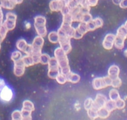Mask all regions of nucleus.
Listing matches in <instances>:
<instances>
[{
  "instance_id": "obj_1",
  "label": "nucleus",
  "mask_w": 127,
  "mask_h": 120,
  "mask_svg": "<svg viewBox=\"0 0 127 120\" xmlns=\"http://www.w3.org/2000/svg\"><path fill=\"white\" fill-rule=\"evenodd\" d=\"M54 56L56 58L58 62L61 73L65 75L70 73L71 71L69 66V59H68L67 55L64 52V51L59 46L54 50Z\"/></svg>"
},
{
  "instance_id": "obj_2",
  "label": "nucleus",
  "mask_w": 127,
  "mask_h": 120,
  "mask_svg": "<svg viewBox=\"0 0 127 120\" xmlns=\"http://www.w3.org/2000/svg\"><path fill=\"white\" fill-rule=\"evenodd\" d=\"M57 33L59 35V44L60 45V47L67 55L72 50L71 42H70L71 38L67 36L60 29L57 30Z\"/></svg>"
},
{
  "instance_id": "obj_3",
  "label": "nucleus",
  "mask_w": 127,
  "mask_h": 120,
  "mask_svg": "<svg viewBox=\"0 0 127 120\" xmlns=\"http://www.w3.org/2000/svg\"><path fill=\"white\" fill-rule=\"evenodd\" d=\"M112 79L109 76L98 77L95 78L92 81V86L95 90H100L104 89L107 87L110 86L112 85Z\"/></svg>"
},
{
  "instance_id": "obj_4",
  "label": "nucleus",
  "mask_w": 127,
  "mask_h": 120,
  "mask_svg": "<svg viewBox=\"0 0 127 120\" xmlns=\"http://www.w3.org/2000/svg\"><path fill=\"white\" fill-rule=\"evenodd\" d=\"M48 76L51 79H56L59 74L61 73L59 66L56 58L51 57L48 63Z\"/></svg>"
},
{
  "instance_id": "obj_5",
  "label": "nucleus",
  "mask_w": 127,
  "mask_h": 120,
  "mask_svg": "<svg viewBox=\"0 0 127 120\" xmlns=\"http://www.w3.org/2000/svg\"><path fill=\"white\" fill-rule=\"evenodd\" d=\"M44 40L43 37L40 36H36L31 44L32 48L31 55H41L42 54V48L44 46Z\"/></svg>"
},
{
  "instance_id": "obj_6",
  "label": "nucleus",
  "mask_w": 127,
  "mask_h": 120,
  "mask_svg": "<svg viewBox=\"0 0 127 120\" xmlns=\"http://www.w3.org/2000/svg\"><path fill=\"white\" fill-rule=\"evenodd\" d=\"M14 97V93L13 89L6 85L3 89L0 91V101L3 103H9L12 101Z\"/></svg>"
},
{
  "instance_id": "obj_7",
  "label": "nucleus",
  "mask_w": 127,
  "mask_h": 120,
  "mask_svg": "<svg viewBox=\"0 0 127 120\" xmlns=\"http://www.w3.org/2000/svg\"><path fill=\"white\" fill-rule=\"evenodd\" d=\"M89 32L87 23L84 22H80L77 28H75V31L73 38L75 40H80L82 38L84 35Z\"/></svg>"
},
{
  "instance_id": "obj_8",
  "label": "nucleus",
  "mask_w": 127,
  "mask_h": 120,
  "mask_svg": "<svg viewBox=\"0 0 127 120\" xmlns=\"http://www.w3.org/2000/svg\"><path fill=\"white\" fill-rule=\"evenodd\" d=\"M116 35L113 33L107 34L103 39L102 45L103 48L106 50H111L114 46V42L115 40Z\"/></svg>"
},
{
  "instance_id": "obj_9",
  "label": "nucleus",
  "mask_w": 127,
  "mask_h": 120,
  "mask_svg": "<svg viewBox=\"0 0 127 120\" xmlns=\"http://www.w3.org/2000/svg\"><path fill=\"white\" fill-rule=\"evenodd\" d=\"M26 66L23 63V60H20L19 61L14 63V68H13V73L16 76L21 77L24 75L25 72Z\"/></svg>"
},
{
  "instance_id": "obj_10",
  "label": "nucleus",
  "mask_w": 127,
  "mask_h": 120,
  "mask_svg": "<svg viewBox=\"0 0 127 120\" xmlns=\"http://www.w3.org/2000/svg\"><path fill=\"white\" fill-rule=\"evenodd\" d=\"M107 100H108V99L105 95L100 93L97 94L95 100H94V104H93L92 107L98 110L100 108L105 106V105Z\"/></svg>"
},
{
  "instance_id": "obj_11",
  "label": "nucleus",
  "mask_w": 127,
  "mask_h": 120,
  "mask_svg": "<svg viewBox=\"0 0 127 120\" xmlns=\"http://www.w3.org/2000/svg\"><path fill=\"white\" fill-rule=\"evenodd\" d=\"M65 4L63 0H52L49 3V9L52 12H61Z\"/></svg>"
},
{
  "instance_id": "obj_12",
  "label": "nucleus",
  "mask_w": 127,
  "mask_h": 120,
  "mask_svg": "<svg viewBox=\"0 0 127 120\" xmlns=\"http://www.w3.org/2000/svg\"><path fill=\"white\" fill-rule=\"evenodd\" d=\"M35 29L38 36L44 38L47 35V30L46 28V24H39V23H34Z\"/></svg>"
},
{
  "instance_id": "obj_13",
  "label": "nucleus",
  "mask_w": 127,
  "mask_h": 120,
  "mask_svg": "<svg viewBox=\"0 0 127 120\" xmlns=\"http://www.w3.org/2000/svg\"><path fill=\"white\" fill-rule=\"evenodd\" d=\"M120 68L117 65L113 64L110 66L108 70V76H109L112 79L119 77Z\"/></svg>"
},
{
  "instance_id": "obj_14",
  "label": "nucleus",
  "mask_w": 127,
  "mask_h": 120,
  "mask_svg": "<svg viewBox=\"0 0 127 120\" xmlns=\"http://www.w3.org/2000/svg\"><path fill=\"white\" fill-rule=\"evenodd\" d=\"M16 4L12 0H0V6L8 10H13Z\"/></svg>"
},
{
  "instance_id": "obj_15",
  "label": "nucleus",
  "mask_w": 127,
  "mask_h": 120,
  "mask_svg": "<svg viewBox=\"0 0 127 120\" xmlns=\"http://www.w3.org/2000/svg\"><path fill=\"white\" fill-rule=\"evenodd\" d=\"M65 76H66L67 81L70 82V83H74V84L79 83L80 80V75H79V74H77V73H73V72L72 71H70V73L67 74Z\"/></svg>"
},
{
  "instance_id": "obj_16",
  "label": "nucleus",
  "mask_w": 127,
  "mask_h": 120,
  "mask_svg": "<svg viewBox=\"0 0 127 120\" xmlns=\"http://www.w3.org/2000/svg\"><path fill=\"white\" fill-rule=\"evenodd\" d=\"M3 25L6 27L8 31H12L15 28L16 25V19H12L6 18L5 20L3 21Z\"/></svg>"
},
{
  "instance_id": "obj_17",
  "label": "nucleus",
  "mask_w": 127,
  "mask_h": 120,
  "mask_svg": "<svg viewBox=\"0 0 127 120\" xmlns=\"http://www.w3.org/2000/svg\"><path fill=\"white\" fill-rule=\"evenodd\" d=\"M22 60H23V63H24L26 68V67L32 66H33L35 64L33 57H32V55H24V56H23Z\"/></svg>"
},
{
  "instance_id": "obj_18",
  "label": "nucleus",
  "mask_w": 127,
  "mask_h": 120,
  "mask_svg": "<svg viewBox=\"0 0 127 120\" xmlns=\"http://www.w3.org/2000/svg\"><path fill=\"white\" fill-rule=\"evenodd\" d=\"M28 46V43L24 39H20V40H18L16 44V48L18 49V50L23 53L25 51Z\"/></svg>"
},
{
  "instance_id": "obj_19",
  "label": "nucleus",
  "mask_w": 127,
  "mask_h": 120,
  "mask_svg": "<svg viewBox=\"0 0 127 120\" xmlns=\"http://www.w3.org/2000/svg\"><path fill=\"white\" fill-rule=\"evenodd\" d=\"M125 40L122 38L119 37L118 36H116L115 40L114 42V46L117 49L119 50H122L125 47Z\"/></svg>"
},
{
  "instance_id": "obj_20",
  "label": "nucleus",
  "mask_w": 127,
  "mask_h": 120,
  "mask_svg": "<svg viewBox=\"0 0 127 120\" xmlns=\"http://www.w3.org/2000/svg\"><path fill=\"white\" fill-rule=\"evenodd\" d=\"M116 36L125 39V40L127 38V29L124 24L122 25L118 28Z\"/></svg>"
},
{
  "instance_id": "obj_21",
  "label": "nucleus",
  "mask_w": 127,
  "mask_h": 120,
  "mask_svg": "<svg viewBox=\"0 0 127 120\" xmlns=\"http://www.w3.org/2000/svg\"><path fill=\"white\" fill-rule=\"evenodd\" d=\"M111 112L108 111L105 106L100 108L98 110V116L99 118L101 119H106L109 117L110 115Z\"/></svg>"
},
{
  "instance_id": "obj_22",
  "label": "nucleus",
  "mask_w": 127,
  "mask_h": 120,
  "mask_svg": "<svg viewBox=\"0 0 127 120\" xmlns=\"http://www.w3.org/2000/svg\"><path fill=\"white\" fill-rule=\"evenodd\" d=\"M48 40L51 43H59V35L57 31H51L48 34Z\"/></svg>"
},
{
  "instance_id": "obj_23",
  "label": "nucleus",
  "mask_w": 127,
  "mask_h": 120,
  "mask_svg": "<svg viewBox=\"0 0 127 120\" xmlns=\"http://www.w3.org/2000/svg\"><path fill=\"white\" fill-rule=\"evenodd\" d=\"M22 109L33 112L35 110V107L34 105V103L32 101H29V100H25L23 103V107H22Z\"/></svg>"
},
{
  "instance_id": "obj_24",
  "label": "nucleus",
  "mask_w": 127,
  "mask_h": 120,
  "mask_svg": "<svg viewBox=\"0 0 127 120\" xmlns=\"http://www.w3.org/2000/svg\"><path fill=\"white\" fill-rule=\"evenodd\" d=\"M108 96H109L110 100H113V101H117V100H118L120 98L118 91L116 88H113V89L110 90Z\"/></svg>"
},
{
  "instance_id": "obj_25",
  "label": "nucleus",
  "mask_w": 127,
  "mask_h": 120,
  "mask_svg": "<svg viewBox=\"0 0 127 120\" xmlns=\"http://www.w3.org/2000/svg\"><path fill=\"white\" fill-rule=\"evenodd\" d=\"M23 55H22L21 51H19V50H16V51H14L11 55V60L13 61V62H16L19 60H21L23 58Z\"/></svg>"
},
{
  "instance_id": "obj_26",
  "label": "nucleus",
  "mask_w": 127,
  "mask_h": 120,
  "mask_svg": "<svg viewBox=\"0 0 127 120\" xmlns=\"http://www.w3.org/2000/svg\"><path fill=\"white\" fill-rule=\"evenodd\" d=\"M87 115L91 120H95L98 118V110L94 108V107H92L89 110H87Z\"/></svg>"
},
{
  "instance_id": "obj_27",
  "label": "nucleus",
  "mask_w": 127,
  "mask_h": 120,
  "mask_svg": "<svg viewBox=\"0 0 127 120\" xmlns=\"http://www.w3.org/2000/svg\"><path fill=\"white\" fill-rule=\"evenodd\" d=\"M105 107L108 111H110V112L114 111V110H115L116 109H117V108H116L115 101L111 100H107L105 105Z\"/></svg>"
},
{
  "instance_id": "obj_28",
  "label": "nucleus",
  "mask_w": 127,
  "mask_h": 120,
  "mask_svg": "<svg viewBox=\"0 0 127 120\" xmlns=\"http://www.w3.org/2000/svg\"><path fill=\"white\" fill-rule=\"evenodd\" d=\"M8 31H9L6 28V27L3 24H2L0 26V43H1L3 40L6 37L7 33H8Z\"/></svg>"
},
{
  "instance_id": "obj_29",
  "label": "nucleus",
  "mask_w": 127,
  "mask_h": 120,
  "mask_svg": "<svg viewBox=\"0 0 127 120\" xmlns=\"http://www.w3.org/2000/svg\"><path fill=\"white\" fill-rule=\"evenodd\" d=\"M51 57L47 53H42L40 56V63L44 65L48 64Z\"/></svg>"
},
{
  "instance_id": "obj_30",
  "label": "nucleus",
  "mask_w": 127,
  "mask_h": 120,
  "mask_svg": "<svg viewBox=\"0 0 127 120\" xmlns=\"http://www.w3.org/2000/svg\"><path fill=\"white\" fill-rule=\"evenodd\" d=\"M56 81H57V83L60 84H64L67 80V78H66V76L65 74H63L62 73H60L59 74L57 75V76L56 78Z\"/></svg>"
},
{
  "instance_id": "obj_31",
  "label": "nucleus",
  "mask_w": 127,
  "mask_h": 120,
  "mask_svg": "<svg viewBox=\"0 0 127 120\" xmlns=\"http://www.w3.org/2000/svg\"><path fill=\"white\" fill-rule=\"evenodd\" d=\"M21 113L23 116V120H32V111L21 109Z\"/></svg>"
},
{
  "instance_id": "obj_32",
  "label": "nucleus",
  "mask_w": 127,
  "mask_h": 120,
  "mask_svg": "<svg viewBox=\"0 0 127 120\" xmlns=\"http://www.w3.org/2000/svg\"><path fill=\"white\" fill-rule=\"evenodd\" d=\"M11 119L13 120H23L21 111L14 110L11 114Z\"/></svg>"
},
{
  "instance_id": "obj_33",
  "label": "nucleus",
  "mask_w": 127,
  "mask_h": 120,
  "mask_svg": "<svg viewBox=\"0 0 127 120\" xmlns=\"http://www.w3.org/2000/svg\"><path fill=\"white\" fill-rule=\"evenodd\" d=\"M122 84V79L119 77H117V78H114V79H112V85H111V86L113 87V88H118L121 86Z\"/></svg>"
},
{
  "instance_id": "obj_34",
  "label": "nucleus",
  "mask_w": 127,
  "mask_h": 120,
  "mask_svg": "<svg viewBox=\"0 0 127 120\" xmlns=\"http://www.w3.org/2000/svg\"><path fill=\"white\" fill-rule=\"evenodd\" d=\"M93 104H94V100H93V99H92L91 98H87L86 100H85V101H84V106L85 110L87 111V110L91 108L93 106Z\"/></svg>"
},
{
  "instance_id": "obj_35",
  "label": "nucleus",
  "mask_w": 127,
  "mask_h": 120,
  "mask_svg": "<svg viewBox=\"0 0 127 120\" xmlns=\"http://www.w3.org/2000/svg\"><path fill=\"white\" fill-rule=\"evenodd\" d=\"M115 105L117 109H118V110H122V109H123L125 107L126 104L125 100L122 99L121 98H120L118 100L115 101Z\"/></svg>"
},
{
  "instance_id": "obj_36",
  "label": "nucleus",
  "mask_w": 127,
  "mask_h": 120,
  "mask_svg": "<svg viewBox=\"0 0 127 120\" xmlns=\"http://www.w3.org/2000/svg\"><path fill=\"white\" fill-rule=\"evenodd\" d=\"M93 20H94L95 25H96V26H97V29L100 28H102V27L103 26V21L101 18H100V17H97V18L93 19Z\"/></svg>"
},
{
  "instance_id": "obj_37",
  "label": "nucleus",
  "mask_w": 127,
  "mask_h": 120,
  "mask_svg": "<svg viewBox=\"0 0 127 120\" xmlns=\"http://www.w3.org/2000/svg\"><path fill=\"white\" fill-rule=\"evenodd\" d=\"M87 28L89 31H94L95 29H97V26L95 25V23H94V20H91L90 21H89V23H87Z\"/></svg>"
},
{
  "instance_id": "obj_38",
  "label": "nucleus",
  "mask_w": 127,
  "mask_h": 120,
  "mask_svg": "<svg viewBox=\"0 0 127 120\" xmlns=\"http://www.w3.org/2000/svg\"><path fill=\"white\" fill-rule=\"evenodd\" d=\"M93 19L92 16L91 15L90 13H85L83 15V19H82V22H84V23H89V21H90L91 20Z\"/></svg>"
},
{
  "instance_id": "obj_39",
  "label": "nucleus",
  "mask_w": 127,
  "mask_h": 120,
  "mask_svg": "<svg viewBox=\"0 0 127 120\" xmlns=\"http://www.w3.org/2000/svg\"><path fill=\"white\" fill-rule=\"evenodd\" d=\"M87 3L90 8L91 7H95L98 4V0H87Z\"/></svg>"
},
{
  "instance_id": "obj_40",
  "label": "nucleus",
  "mask_w": 127,
  "mask_h": 120,
  "mask_svg": "<svg viewBox=\"0 0 127 120\" xmlns=\"http://www.w3.org/2000/svg\"><path fill=\"white\" fill-rule=\"evenodd\" d=\"M119 6L122 9H127V0H122L119 4Z\"/></svg>"
},
{
  "instance_id": "obj_41",
  "label": "nucleus",
  "mask_w": 127,
  "mask_h": 120,
  "mask_svg": "<svg viewBox=\"0 0 127 120\" xmlns=\"http://www.w3.org/2000/svg\"><path fill=\"white\" fill-rule=\"evenodd\" d=\"M3 21H4V15H3L2 8L0 6V26L3 24Z\"/></svg>"
},
{
  "instance_id": "obj_42",
  "label": "nucleus",
  "mask_w": 127,
  "mask_h": 120,
  "mask_svg": "<svg viewBox=\"0 0 127 120\" xmlns=\"http://www.w3.org/2000/svg\"><path fill=\"white\" fill-rule=\"evenodd\" d=\"M6 85V84L5 81H4L3 78H0V91H1Z\"/></svg>"
},
{
  "instance_id": "obj_43",
  "label": "nucleus",
  "mask_w": 127,
  "mask_h": 120,
  "mask_svg": "<svg viewBox=\"0 0 127 120\" xmlns=\"http://www.w3.org/2000/svg\"><path fill=\"white\" fill-rule=\"evenodd\" d=\"M24 27H25V29L28 30V29H29L31 28V23H29V22L26 21L25 23H24Z\"/></svg>"
},
{
  "instance_id": "obj_44",
  "label": "nucleus",
  "mask_w": 127,
  "mask_h": 120,
  "mask_svg": "<svg viewBox=\"0 0 127 120\" xmlns=\"http://www.w3.org/2000/svg\"><path fill=\"white\" fill-rule=\"evenodd\" d=\"M12 1H13L14 2V3H15V4L17 5V4H21V3L23 2V1H24V0H12Z\"/></svg>"
},
{
  "instance_id": "obj_45",
  "label": "nucleus",
  "mask_w": 127,
  "mask_h": 120,
  "mask_svg": "<svg viewBox=\"0 0 127 120\" xmlns=\"http://www.w3.org/2000/svg\"><path fill=\"white\" fill-rule=\"evenodd\" d=\"M121 1L122 0H112V2L115 5H119Z\"/></svg>"
},
{
  "instance_id": "obj_46",
  "label": "nucleus",
  "mask_w": 127,
  "mask_h": 120,
  "mask_svg": "<svg viewBox=\"0 0 127 120\" xmlns=\"http://www.w3.org/2000/svg\"><path fill=\"white\" fill-rule=\"evenodd\" d=\"M74 107H75V108L76 109V110H80V103H79V102H77L75 104V105H74Z\"/></svg>"
},
{
  "instance_id": "obj_47",
  "label": "nucleus",
  "mask_w": 127,
  "mask_h": 120,
  "mask_svg": "<svg viewBox=\"0 0 127 120\" xmlns=\"http://www.w3.org/2000/svg\"><path fill=\"white\" fill-rule=\"evenodd\" d=\"M123 54H124L125 56V57H127V50H125L124 52H123Z\"/></svg>"
},
{
  "instance_id": "obj_48",
  "label": "nucleus",
  "mask_w": 127,
  "mask_h": 120,
  "mask_svg": "<svg viewBox=\"0 0 127 120\" xmlns=\"http://www.w3.org/2000/svg\"><path fill=\"white\" fill-rule=\"evenodd\" d=\"M124 25L125 26V27H126V28H127V21L125 22V23Z\"/></svg>"
},
{
  "instance_id": "obj_49",
  "label": "nucleus",
  "mask_w": 127,
  "mask_h": 120,
  "mask_svg": "<svg viewBox=\"0 0 127 120\" xmlns=\"http://www.w3.org/2000/svg\"><path fill=\"white\" fill-rule=\"evenodd\" d=\"M1 43H0V51H1Z\"/></svg>"
}]
</instances>
